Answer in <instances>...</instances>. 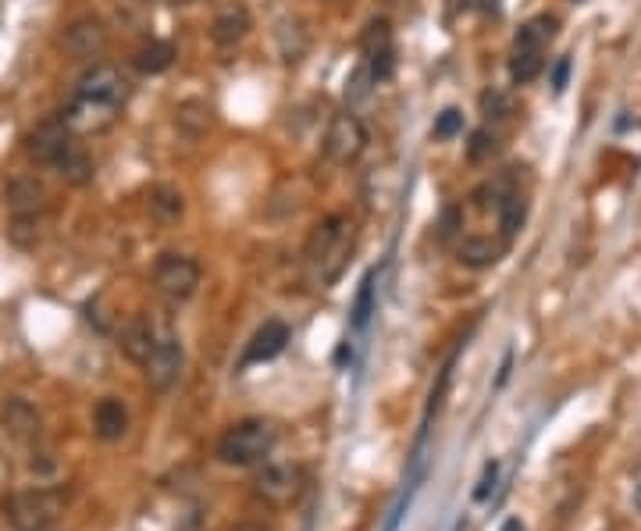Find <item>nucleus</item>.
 Returning <instances> with one entry per match:
<instances>
[{
	"instance_id": "nucleus-18",
	"label": "nucleus",
	"mask_w": 641,
	"mask_h": 531,
	"mask_svg": "<svg viewBox=\"0 0 641 531\" xmlns=\"http://www.w3.org/2000/svg\"><path fill=\"white\" fill-rule=\"evenodd\" d=\"M211 125H214V111H211L207 100L193 97V100H182V104L175 107V129L186 132V136H193V139L207 136Z\"/></svg>"
},
{
	"instance_id": "nucleus-30",
	"label": "nucleus",
	"mask_w": 641,
	"mask_h": 531,
	"mask_svg": "<svg viewBox=\"0 0 641 531\" xmlns=\"http://www.w3.org/2000/svg\"><path fill=\"white\" fill-rule=\"evenodd\" d=\"M463 129V115L456 107H446L439 118H435V139H453Z\"/></svg>"
},
{
	"instance_id": "nucleus-12",
	"label": "nucleus",
	"mask_w": 641,
	"mask_h": 531,
	"mask_svg": "<svg viewBox=\"0 0 641 531\" xmlns=\"http://www.w3.org/2000/svg\"><path fill=\"white\" fill-rule=\"evenodd\" d=\"M250 25L253 18L250 11H246V4H228V8H221L218 18H214L211 40L218 43V47H236V43L250 33Z\"/></svg>"
},
{
	"instance_id": "nucleus-21",
	"label": "nucleus",
	"mask_w": 641,
	"mask_h": 531,
	"mask_svg": "<svg viewBox=\"0 0 641 531\" xmlns=\"http://www.w3.org/2000/svg\"><path fill=\"white\" fill-rule=\"evenodd\" d=\"M556 29H560V22L552 15H538L531 18L528 25H520L517 40H513V47H531V50H545V43L556 36Z\"/></svg>"
},
{
	"instance_id": "nucleus-23",
	"label": "nucleus",
	"mask_w": 641,
	"mask_h": 531,
	"mask_svg": "<svg viewBox=\"0 0 641 531\" xmlns=\"http://www.w3.org/2000/svg\"><path fill=\"white\" fill-rule=\"evenodd\" d=\"M545 50H531V47H513L510 58V79L513 82H535L545 68Z\"/></svg>"
},
{
	"instance_id": "nucleus-26",
	"label": "nucleus",
	"mask_w": 641,
	"mask_h": 531,
	"mask_svg": "<svg viewBox=\"0 0 641 531\" xmlns=\"http://www.w3.org/2000/svg\"><path fill=\"white\" fill-rule=\"evenodd\" d=\"M524 214H528V204H524V197H520V193H510V197L499 204V218H503V239H506V243H510V239L520 232V225H524Z\"/></svg>"
},
{
	"instance_id": "nucleus-16",
	"label": "nucleus",
	"mask_w": 641,
	"mask_h": 531,
	"mask_svg": "<svg viewBox=\"0 0 641 531\" xmlns=\"http://www.w3.org/2000/svg\"><path fill=\"white\" fill-rule=\"evenodd\" d=\"M50 168H54L68 186H86V182L93 179V157L86 154V147L75 143V139L61 150V154H57V161L50 164Z\"/></svg>"
},
{
	"instance_id": "nucleus-31",
	"label": "nucleus",
	"mask_w": 641,
	"mask_h": 531,
	"mask_svg": "<svg viewBox=\"0 0 641 531\" xmlns=\"http://www.w3.org/2000/svg\"><path fill=\"white\" fill-rule=\"evenodd\" d=\"M481 111H485L488 118H503L506 111H510V100H506L499 90H488V93H481Z\"/></svg>"
},
{
	"instance_id": "nucleus-7",
	"label": "nucleus",
	"mask_w": 641,
	"mask_h": 531,
	"mask_svg": "<svg viewBox=\"0 0 641 531\" xmlns=\"http://www.w3.org/2000/svg\"><path fill=\"white\" fill-rule=\"evenodd\" d=\"M107 40H111V29H107V22H104V18H97V15L75 18V22L65 29V36H61L65 50L72 54V58H79V61L100 58V54L107 50Z\"/></svg>"
},
{
	"instance_id": "nucleus-4",
	"label": "nucleus",
	"mask_w": 641,
	"mask_h": 531,
	"mask_svg": "<svg viewBox=\"0 0 641 531\" xmlns=\"http://www.w3.org/2000/svg\"><path fill=\"white\" fill-rule=\"evenodd\" d=\"M303 492V474L300 467L289 464H264L253 474V496L264 499L268 507H289Z\"/></svg>"
},
{
	"instance_id": "nucleus-3",
	"label": "nucleus",
	"mask_w": 641,
	"mask_h": 531,
	"mask_svg": "<svg viewBox=\"0 0 641 531\" xmlns=\"http://www.w3.org/2000/svg\"><path fill=\"white\" fill-rule=\"evenodd\" d=\"M200 286V264L186 254H161L154 264V289L168 303H186Z\"/></svg>"
},
{
	"instance_id": "nucleus-19",
	"label": "nucleus",
	"mask_w": 641,
	"mask_h": 531,
	"mask_svg": "<svg viewBox=\"0 0 641 531\" xmlns=\"http://www.w3.org/2000/svg\"><path fill=\"white\" fill-rule=\"evenodd\" d=\"M0 421H4V428H8L15 439H33V435L40 432V414L25 400L4 403V407H0Z\"/></svg>"
},
{
	"instance_id": "nucleus-14",
	"label": "nucleus",
	"mask_w": 641,
	"mask_h": 531,
	"mask_svg": "<svg viewBox=\"0 0 641 531\" xmlns=\"http://www.w3.org/2000/svg\"><path fill=\"white\" fill-rule=\"evenodd\" d=\"M93 432L97 439L104 442H118L125 432H129V410H125L122 400H114V396H104L93 410Z\"/></svg>"
},
{
	"instance_id": "nucleus-20",
	"label": "nucleus",
	"mask_w": 641,
	"mask_h": 531,
	"mask_svg": "<svg viewBox=\"0 0 641 531\" xmlns=\"http://www.w3.org/2000/svg\"><path fill=\"white\" fill-rule=\"evenodd\" d=\"M132 65L143 75H161L175 65V47H171L168 40H150L132 54Z\"/></svg>"
},
{
	"instance_id": "nucleus-10",
	"label": "nucleus",
	"mask_w": 641,
	"mask_h": 531,
	"mask_svg": "<svg viewBox=\"0 0 641 531\" xmlns=\"http://www.w3.org/2000/svg\"><path fill=\"white\" fill-rule=\"evenodd\" d=\"M289 325L285 321H264V325L253 332V339H250V346H246V353H243V368H250V364H264V360H271V357H278V353L289 346Z\"/></svg>"
},
{
	"instance_id": "nucleus-29",
	"label": "nucleus",
	"mask_w": 641,
	"mask_h": 531,
	"mask_svg": "<svg viewBox=\"0 0 641 531\" xmlns=\"http://www.w3.org/2000/svg\"><path fill=\"white\" fill-rule=\"evenodd\" d=\"M371 307H374V271H367V278L360 282V293H357V307H353V325H364L371 318Z\"/></svg>"
},
{
	"instance_id": "nucleus-11",
	"label": "nucleus",
	"mask_w": 641,
	"mask_h": 531,
	"mask_svg": "<svg viewBox=\"0 0 641 531\" xmlns=\"http://www.w3.org/2000/svg\"><path fill=\"white\" fill-rule=\"evenodd\" d=\"M157 339H161V335L154 332V321L136 314V318L125 321V328L118 332V350H122L132 364H143V360L150 357V350L157 346Z\"/></svg>"
},
{
	"instance_id": "nucleus-5",
	"label": "nucleus",
	"mask_w": 641,
	"mask_h": 531,
	"mask_svg": "<svg viewBox=\"0 0 641 531\" xmlns=\"http://www.w3.org/2000/svg\"><path fill=\"white\" fill-rule=\"evenodd\" d=\"M367 147V129L353 111H339V115L328 122L325 132V157L335 164H353Z\"/></svg>"
},
{
	"instance_id": "nucleus-36",
	"label": "nucleus",
	"mask_w": 641,
	"mask_h": 531,
	"mask_svg": "<svg viewBox=\"0 0 641 531\" xmlns=\"http://www.w3.org/2000/svg\"><path fill=\"white\" fill-rule=\"evenodd\" d=\"M236 531H264V528H253V524H243V528H236Z\"/></svg>"
},
{
	"instance_id": "nucleus-22",
	"label": "nucleus",
	"mask_w": 641,
	"mask_h": 531,
	"mask_svg": "<svg viewBox=\"0 0 641 531\" xmlns=\"http://www.w3.org/2000/svg\"><path fill=\"white\" fill-rule=\"evenodd\" d=\"M150 211L171 225V221H179L186 214V197L175 186H154L150 189Z\"/></svg>"
},
{
	"instance_id": "nucleus-8",
	"label": "nucleus",
	"mask_w": 641,
	"mask_h": 531,
	"mask_svg": "<svg viewBox=\"0 0 641 531\" xmlns=\"http://www.w3.org/2000/svg\"><path fill=\"white\" fill-rule=\"evenodd\" d=\"M125 75L118 72L114 65H93L90 72L82 75L79 79V90H75V97H82V100H90V104H104V107H118L125 100Z\"/></svg>"
},
{
	"instance_id": "nucleus-32",
	"label": "nucleus",
	"mask_w": 641,
	"mask_h": 531,
	"mask_svg": "<svg viewBox=\"0 0 641 531\" xmlns=\"http://www.w3.org/2000/svg\"><path fill=\"white\" fill-rule=\"evenodd\" d=\"M567 75H570V58H560L556 61V68H552V90L556 93L567 90Z\"/></svg>"
},
{
	"instance_id": "nucleus-15",
	"label": "nucleus",
	"mask_w": 641,
	"mask_h": 531,
	"mask_svg": "<svg viewBox=\"0 0 641 531\" xmlns=\"http://www.w3.org/2000/svg\"><path fill=\"white\" fill-rule=\"evenodd\" d=\"M4 200L15 214H43L47 211V189L36 179H11L4 189Z\"/></svg>"
},
{
	"instance_id": "nucleus-27",
	"label": "nucleus",
	"mask_w": 641,
	"mask_h": 531,
	"mask_svg": "<svg viewBox=\"0 0 641 531\" xmlns=\"http://www.w3.org/2000/svg\"><path fill=\"white\" fill-rule=\"evenodd\" d=\"M499 154V139H495L492 129H474L471 143H467V161L471 164H485Z\"/></svg>"
},
{
	"instance_id": "nucleus-28",
	"label": "nucleus",
	"mask_w": 641,
	"mask_h": 531,
	"mask_svg": "<svg viewBox=\"0 0 641 531\" xmlns=\"http://www.w3.org/2000/svg\"><path fill=\"white\" fill-rule=\"evenodd\" d=\"M371 86H378V82H374V75H371V68H367V61H360L357 72L346 79V97L349 100H364L367 93H371Z\"/></svg>"
},
{
	"instance_id": "nucleus-25",
	"label": "nucleus",
	"mask_w": 641,
	"mask_h": 531,
	"mask_svg": "<svg viewBox=\"0 0 641 531\" xmlns=\"http://www.w3.org/2000/svg\"><path fill=\"white\" fill-rule=\"evenodd\" d=\"M40 225H43V214H15V221H11V229H8V236H11V243L15 246H36L40 243Z\"/></svg>"
},
{
	"instance_id": "nucleus-13",
	"label": "nucleus",
	"mask_w": 641,
	"mask_h": 531,
	"mask_svg": "<svg viewBox=\"0 0 641 531\" xmlns=\"http://www.w3.org/2000/svg\"><path fill=\"white\" fill-rule=\"evenodd\" d=\"M503 254H506V239H492V236H467V239H460V246H456V261L467 264V268H474V271L492 268Z\"/></svg>"
},
{
	"instance_id": "nucleus-37",
	"label": "nucleus",
	"mask_w": 641,
	"mask_h": 531,
	"mask_svg": "<svg viewBox=\"0 0 641 531\" xmlns=\"http://www.w3.org/2000/svg\"><path fill=\"white\" fill-rule=\"evenodd\" d=\"M175 4H189V0H175Z\"/></svg>"
},
{
	"instance_id": "nucleus-2",
	"label": "nucleus",
	"mask_w": 641,
	"mask_h": 531,
	"mask_svg": "<svg viewBox=\"0 0 641 531\" xmlns=\"http://www.w3.org/2000/svg\"><path fill=\"white\" fill-rule=\"evenodd\" d=\"M275 425L264 421V417H246V421H236L225 435L218 439V460L228 467H250L260 464L275 450Z\"/></svg>"
},
{
	"instance_id": "nucleus-24",
	"label": "nucleus",
	"mask_w": 641,
	"mask_h": 531,
	"mask_svg": "<svg viewBox=\"0 0 641 531\" xmlns=\"http://www.w3.org/2000/svg\"><path fill=\"white\" fill-rule=\"evenodd\" d=\"M360 50H364V58H371V54H382V50H392L389 18H371V22H367V29L360 33Z\"/></svg>"
},
{
	"instance_id": "nucleus-9",
	"label": "nucleus",
	"mask_w": 641,
	"mask_h": 531,
	"mask_svg": "<svg viewBox=\"0 0 641 531\" xmlns=\"http://www.w3.org/2000/svg\"><path fill=\"white\" fill-rule=\"evenodd\" d=\"M68 143H72V129L65 125V118L57 115V118H47V122L36 125V129L25 136L22 147L36 164H54L57 154H61Z\"/></svg>"
},
{
	"instance_id": "nucleus-35",
	"label": "nucleus",
	"mask_w": 641,
	"mask_h": 531,
	"mask_svg": "<svg viewBox=\"0 0 641 531\" xmlns=\"http://www.w3.org/2000/svg\"><path fill=\"white\" fill-rule=\"evenodd\" d=\"M503 531H524V524H520V521H506Z\"/></svg>"
},
{
	"instance_id": "nucleus-33",
	"label": "nucleus",
	"mask_w": 641,
	"mask_h": 531,
	"mask_svg": "<svg viewBox=\"0 0 641 531\" xmlns=\"http://www.w3.org/2000/svg\"><path fill=\"white\" fill-rule=\"evenodd\" d=\"M495 474H499V464H485V474H481V482H478V489H474V496L488 499V492H492V485H495Z\"/></svg>"
},
{
	"instance_id": "nucleus-6",
	"label": "nucleus",
	"mask_w": 641,
	"mask_h": 531,
	"mask_svg": "<svg viewBox=\"0 0 641 531\" xmlns=\"http://www.w3.org/2000/svg\"><path fill=\"white\" fill-rule=\"evenodd\" d=\"M182 375V343L175 335H161L150 357L143 360V378L154 393H168Z\"/></svg>"
},
{
	"instance_id": "nucleus-34",
	"label": "nucleus",
	"mask_w": 641,
	"mask_h": 531,
	"mask_svg": "<svg viewBox=\"0 0 641 531\" xmlns=\"http://www.w3.org/2000/svg\"><path fill=\"white\" fill-rule=\"evenodd\" d=\"M467 8L481 11V15H495V11H499V0H467Z\"/></svg>"
},
{
	"instance_id": "nucleus-17",
	"label": "nucleus",
	"mask_w": 641,
	"mask_h": 531,
	"mask_svg": "<svg viewBox=\"0 0 641 531\" xmlns=\"http://www.w3.org/2000/svg\"><path fill=\"white\" fill-rule=\"evenodd\" d=\"M11 524L18 531H50V507L40 496H18L11 499Z\"/></svg>"
},
{
	"instance_id": "nucleus-1",
	"label": "nucleus",
	"mask_w": 641,
	"mask_h": 531,
	"mask_svg": "<svg viewBox=\"0 0 641 531\" xmlns=\"http://www.w3.org/2000/svg\"><path fill=\"white\" fill-rule=\"evenodd\" d=\"M349 254H353V225L342 214H328L310 229L303 246V264H307L310 286L328 289L342 275Z\"/></svg>"
}]
</instances>
